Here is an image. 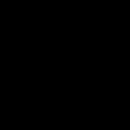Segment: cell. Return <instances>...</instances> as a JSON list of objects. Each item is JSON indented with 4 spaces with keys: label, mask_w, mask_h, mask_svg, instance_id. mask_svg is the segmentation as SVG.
Wrapping results in <instances>:
<instances>
[]
</instances>
